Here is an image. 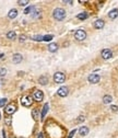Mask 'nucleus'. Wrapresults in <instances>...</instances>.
I'll return each instance as SVG.
<instances>
[{"instance_id":"f257e3e1","label":"nucleus","mask_w":118,"mask_h":138,"mask_svg":"<svg viewBox=\"0 0 118 138\" xmlns=\"http://www.w3.org/2000/svg\"><path fill=\"white\" fill-rule=\"evenodd\" d=\"M54 18L57 21H62L66 18V11L62 8H57L54 10Z\"/></svg>"},{"instance_id":"f03ea898","label":"nucleus","mask_w":118,"mask_h":138,"mask_svg":"<svg viewBox=\"0 0 118 138\" xmlns=\"http://www.w3.org/2000/svg\"><path fill=\"white\" fill-rule=\"evenodd\" d=\"M65 80H66V76L64 72L58 71V72H56L54 74V81L56 82V83H64Z\"/></svg>"},{"instance_id":"7ed1b4c3","label":"nucleus","mask_w":118,"mask_h":138,"mask_svg":"<svg viewBox=\"0 0 118 138\" xmlns=\"http://www.w3.org/2000/svg\"><path fill=\"white\" fill-rule=\"evenodd\" d=\"M21 103L23 106L30 107V106H32V104H33V100H32L31 96L24 95V96H22V99H21Z\"/></svg>"},{"instance_id":"20e7f679","label":"nucleus","mask_w":118,"mask_h":138,"mask_svg":"<svg viewBox=\"0 0 118 138\" xmlns=\"http://www.w3.org/2000/svg\"><path fill=\"white\" fill-rule=\"evenodd\" d=\"M75 37H76V40H78V41H83L86 38V33L84 30H78V31L75 33Z\"/></svg>"},{"instance_id":"39448f33","label":"nucleus","mask_w":118,"mask_h":138,"mask_svg":"<svg viewBox=\"0 0 118 138\" xmlns=\"http://www.w3.org/2000/svg\"><path fill=\"white\" fill-rule=\"evenodd\" d=\"M15 110H16V105H15V104L14 103H10V104H8V105L5 106L4 112H5V114L11 115V114H13V113L15 112Z\"/></svg>"},{"instance_id":"423d86ee","label":"nucleus","mask_w":118,"mask_h":138,"mask_svg":"<svg viewBox=\"0 0 118 138\" xmlns=\"http://www.w3.org/2000/svg\"><path fill=\"white\" fill-rule=\"evenodd\" d=\"M100 79H101V77L98 76V74L96 73H92V74H90L89 76V78H87V80H89V82L90 83H97L98 81H100Z\"/></svg>"},{"instance_id":"0eeeda50","label":"nucleus","mask_w":118,"mask_h":138,"mask_svg":"<svg viewBox=\"0 0 118 138\" xmlns=\"http://www.w3.org/2000/svg\"><path fill=\"white\" fill-rule=\"evenodd\" d=\"M57 93H58L59 96H61V98H65V96L68 95V93H69V90H68L67 87H61V88H59V89H58Z\"/></svg>"},{"instance_id":"6e6552de","label":"nucleus","mask_w":118,"mask_h":138,"mask_svg":"<svg viewBox=\"0 0 118 138\" xmlns=\"http://www.w3.org/2000/svg\"><path fill=\"white\" fill-rule=\"evenodd\" d=\"M101 55H102V57L104 59H109L112 56H113V53H112L111 49L106 48V49H103L102 53H101Z\"/></svg>"},{"instance_id":"1a4fd4ad","label":"nucleus","mask_w":118,"mask_h":138,"mask_svg":"<svg viewBox=\"0 0 118 138\" xmlns=\"http://www.w3.org/2000/svg\"><path fill=\"white\" fill-rule=\"evenodd\" d=\"M33 98H34V100H36V101H42L43 100V98H44V93H43V91H40V90H36L34 92V94H33Z\"/></svg>"},{"instance_id":"9d476101","label":"nucleus","mask_w":118,"mask_h":138,"mask_svg":"<svg viewBox=\"0 0 118 138\" xmlns=\"http://www.w3.org/2000/svg\"><path fill=\"white\" fill-rule=\"evenodd\" d=\"M104 25H105V22H104L103 20H96L94 22V27L95 29H97V30H101V29H103Z\"/></svg>"},{"instance_id":"9b49d317","label":"nucleus","mask_w":118,"mask_h":138,"mask_svg":"<svg viewBox=\"0 0 118 138\" xmlns=\"http://www.w3.org/2000/svg\"><path fill=\"white\" fill-rule=\"evenodd\" d=\"M22 55L21 54H14L12 57V62L14 63V64H20V63L22 62Z\"/></svg>"},{"instance_id":"f8f14e48","label":"nucleus","mask_w":118,"mask_h":138,"mask_svg":"<svg viewBox=\"0 0 118 138\" xmlns=\"http://www.w3.org/2000/svg\"><path fill=\"white\" fill-rule=\"evenodd\" d=\"M79 134L81 135V136H86L87 134H89V128L86 127V126H82L79 129Z\"/></svg>"},{"instance_id":"ddd939ff","label":"nucleus","mask_w":118,"mask_h":138,"mask_svg":"<svg viewBox=\"0 0 118 138\" xmlns=\"http://www.w3.org/2000/svg\"><path fill=\"white\" fill-rule=\"evenodd\" d=\"M8 16H9L10 19H15L16 16H18V10H16V9H11L9 11V13H8Z\"/></svg>"},{"instance_id":"4468645a","label":"nucleus","mask_w":118,"mask_h":138,"mask_svg":"<svg viewBox=\"0 0 118 138\" xmlns=\"http://www.w3.org/2000/svg\"><path fill=\"white\" fill-rule=\"evenodd\" d=\"M57 49H58V45H57L56 43H51V44H49V46H48V51L50 52V53H55V52H57Z\"/></svg>"},{"instance_id":"2eb2a0df","label":"nucleus","mask_w":118,"mask_h":138,"mask_svg":"<svg viewBox=\"0 0 118 138\" xmlns=\"http://www.w3.org/2000/svg\"><path fill=\"white\" fill-rule=\"evenodd\" d=\"M108 16L111 19H116L118 16V9H113L111 12L108 13Z\"/></svg>"},{"instance_id":"dca6fc26","label":"nucleus","mask_w":118,"mask_h":138,"mask_svg":"<svg viewBox=\"0 0 118 138\" xmlns=\"http://www.w3.org/2000/svg\"><path fill=\"white\" fill-rule=\"evenodd\" d=\"M7 37L9 38V40H15L16 37V33L14 31H10L7 33Z\"/></svg>"},{"instance_id":"f3484780","label":"nucleus","mask_w":118,"mask_h":138,"mask_svg":"<svg viewBox=\"0 0 118 138\" xmlns=\"http://www.w3.org/2000/svg\"><path fill=\"white\" fill-rule=\"evenodd\" d=\"M38 82H39L40 84H43V85L47 84V82H48V79H47V77H45V76H42V77H39V79H38Z\"/></svg>"},{"instance_id":"a211bd4d","label":"nucleus","mask_w":118,"mask_h":138,"mask_svg":"<svg viewBox=\"0 0 118 138\" xmlns=\"http://www.w3.org/2000/svg\"><path fill=\"white\" fill-rule=\"evenodd\" d=\"M112 101H113V98H112L111 95H108V94H107V95H104V98H103V102H104L105 104H109Z\"/></svg>"},{"instance_id":"6ab92c4d","label":"nucleus","mask_w":118,"mask_h":138,"mask_svg":"<svg viewBox=\"0 0 118 138\" xmlns=\"http://www.w3.org/2000/svg\"><path fill=\"white\" fill-rule=\"evenodd\" d=\"M48 112V104L46 103L45 105H44L43 107V112H42V115H40V118H42V121L44 120V117H45V115H46V113Z\"/></svg>"},{"instance_id":"aec40b11","label":"nucleus","mask_w":118,"mask_h":138,"mask_svg":"<svg viewBox=\"0 0 118 138\" xmlns=\"http://www.w3.org/2000/svg\"><path fill=\"white\" fill-rule=\"evenodd\" d=\"M77 18L80 19V20H85L87 18V13L86 12H82V13H79L78 15H77Z\"/></svg>"},{"instance_id":"412c9836","label":"nucleus","mask_w":118,"mask_h":138,"mask_svg":"<svg viewBox=\"0 0 118 138\" xmlns=\"http://www.w3.org/2000/svg\"><path fill=\"white\" fill-rule=\"evenodd\" d=\"M32 40L36 41V42H39V41L43 40V36H40V35H34V36H32Z\"/></svg>"},{"instance_id":"4be33fe9","label":"nucleus","mask_w":118,"mask_h":138,"mask_svg":"<svg viewBox=\"0 0 118 138\" xmlns=\"http://www.w3.org/2000/svg\"><path fill=\"white\" fill-rule=\"evenodd\" d=\"M54 37V35H45V36H43V40L46 41V42H49V41H51Z\"/></svg>"},{"instance_id":"5701e85b","label":"nucleus","mask_w":118,"mask_h":138,"mask_svg":"<svg viewBox=\"0 0 118 138\" xmlns=\"http://www.w3.org/2000/svg\"><path fill=\"white\" fill-rule=\"evenodd\" d=\"M32 115H33V117H34L35 121L38 120V111H37V110H34V111L32 112Z\"/></svg>"},{"instance_id":"b1692460","label":"nucleus","mask_w":118,"mask_h":138,"mask_svg":"<svg viewBox=\"0 0 118 138\" xmlns=\"http://www.w3.org/2000/svg\"><path fill=\"white\" fill-rule=\"evenodd\" d=\"M7 99H0V107H3L7 104Z\"/></svg>"},{"instance_id":"393cba45","label":"nucleus","mask_w":118,"mask_h":138,"mask_svg":"<svg viewBox=\"0 0 118 138\" xmlns=\"http://www.w3.org/2000/svg\"><path fill=\"white\" fill-rule=\"evenodd\" d=\"M7 73V69L4 68H0V77H4Z\"/></svg>"},{"instance_id":"a878e982","label":"nucleus","mask_w":118,"mask_h":138,"mask_svg":"<svg viewBox=\"0 0 118 138\" xmlns=\"http://www.w3.org/2000/svg\"><path fill=\"white\" fill-rule=\"evenodd\" d=\"M32 10H34V7H29V8H26V9L24 10V13H25V14H29L30 11H32Z\"/></svg>"},{"instance_id":"bb28decb","label":"nucleus","mask_w":118,"mask_h":138,"mask_svg":"<svg viewBox=\"0 0 118 138\" xmlns=\"http://www.w3.org/2000/svg\"><path fill=\"white\" fill-rule=\"evenodd\" d=\"M18 3L23 7V5H26L27 3H29V1H27V0H25V1H22V0H20V1H18Z\"/></svg>"},{"instance_id":"cd10ccee","label":"nucleus","mask_w":118,"mask_h":138,"mask_svg":"<svg viewBox=\"0 0 118 138\" xmlns=\"http://www.w3.org/2000/svg\"><path fill=\"white\" fill-rule=\"evenodd\" d=\"M5 124H7L8 126L11 125V117H7V118H5Z\"/></svg>"},{"instance_id":"c85d7f7f","label":"nucleus","mask_w":118,"mask_h":138,"mask_svg":"<svg viewBox=\"0 0 118 138\" xmlns=\"http://www.w3.org/2000/svg\"><path fill=\"white\" fill-rule=\"evenodd\" d=\"M84 120H85V117H84V116H82V115H81V116H79V118L77 120V122H78V123H80V122H83Z\"/></svg>"},{"instance_id":"c756f323","label":"nucleus","mask_w":118,"mask_h":138,"mask_svg":"<svg viewBox=\"0 0 118 138\" xmlns=\"http://www.w3.org/2000/svg\"><path fill=\"white\" fill-rule=\"evenodd\" d=\"M76 132H77L76 129H73V131H72V132H71V133L69 134V136H68V138H72V137H73V135L76 134Z\"/></svg>"},{"instance_id":"7c9ffc66","label":"nucleus","mask_w":118,"mask_h":138,"mask_svg":"<svg viewBox=\"0 0 118 138\" xmlns=\"http://www.w3.org/2000/svg\"><path fill=\"white\" fill-rule=\"evenodd\" d=\"M25 38H26L25 35H21V36H20V42H24V41H25Z\"/></svg>"},{"instance_id":"2f4dec72","label":"nucleus","mask_w":118,"mask_h":138,"mask_svg":"<svg viewBox=\"0 0 118 138\" xmlns=\"http://www.w3.org/2000/svg\"><path fill=\"white\" fill-rule=\"evenodd\" d=\"M111 109H112V111H117V110H118V106H116V105H113V106L111 107Z\"/></svg>"},{"instance_id":"473e14b6","label":"nucleus","mask_w":118,"mask_h":138,"mask_svg":"<svg viewBox=\"0 0 118 138\" xmlns=\"http://www.w3.org/2000/svg\"><path fill=\"white\" fill-rule=\"evenodd\" d=\"M38 138H44V135H43L42 133H40L39 135H38Z\"/></svg>"},{"instance_id":"72a5a7b5","label":"nucleus","mask_w":118,"mask_h":138,"mask_svg":"<svg viewBox=\"0 0 118 138\" xmlns=\"http://www.w3.org/2000/svg\"><path fill=\"white\" fill-rule=\"evenodd\" d=\"M0 120H1V114H0Z\"/></svg>"},{"instance_id":"f704fd0d","label":"nucleus","mask_w":118,"mask_h":138,"mask_svg":"<svg viewBox=\"0 0 118 138\" xmlns=\"http://www.w3.org/2000/svg\"><path fill=\"white\" fill-rule=\"evenodd\" d=\"M12 138H15V137H12Z\"/></svg>"},{"instance_id":"c9c22d12","label":"nucleus","mask_w":118,"mask_h":138,"mask_svg":"<svg viewBox=\"0 0 118 138\" xmlns=\"http://www.w3.org/2000/svg\"><path fill=\"white\" fill-rule=\"evenodd\" d=\"M21 138H23V137H21Z\"/></svg>"}]
</instances>
